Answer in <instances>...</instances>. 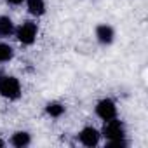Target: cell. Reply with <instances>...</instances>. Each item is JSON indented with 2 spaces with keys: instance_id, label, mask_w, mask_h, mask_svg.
Wrapping results in <instances>:
<instances>
[{
  "instance_id": "cell-1",
  "label": "cell",
  "mask_w": 148,
  "mask_h": 148,
  "mask_svg": "<svg viewBox=\"0 0 148 148\" xmlns=\"http://www.w3.org/2000/svg\"><path fill=\"white\" fill-rule=\"evenodd\" d=\"M0 94L9 99H16L21 94L19 82L14 77H0Z\"/></svg>"
},
{
  "instance_id": "cell-2",
  "label": "cell",
  "mask_w": 148,
  "mask_h": 148,
  "mask_svg": "<svg viewBox=\"0 0 148 148\" xmlns=\"http://www.w3.org/2000/svg\"><path fill=\"white\" fill-rule=\"evenodd\" d=\"M35 37H37V26H35V23H32V21L23 23L21 28L18 30V38H19V42H23V44H26V45L33 44Z\"/></svg>"
},
{
  "instance_id": "cell-3",
  "label": "cell",
  "mask_w": 148,
  "mask_h": 148,
  "mask_svg": "<svg viewBox=\"0 0 148 148\" xmlns=\"http://www.w3.org/2000/svg\"><path fill=\"white\" fill-rule=\"evenodd\" d=\"M103 134L108 138V139H120L124 138V125L119 122V120H106L105 124V129H103Z\"/></svg>"
},
{
  "instance_id": "cell-4",
  "label": "cell",
  "mask_w": 148,
  "mask_h": 148,
  "mask_svg": "<svg viewBox=\"0 0 148 148\" xmlns=\"http://www.w3.org/2000/svg\"><path fill=\"white\" fill-rule=\"evenodd\" d=\"M96 112H98V115H99L103 120L115 119V115H117V108H115L113 101H110V99H103V101H99L98 106H96Z\"/></svg>"
},
{
  "instance_id": "cell-5",
  "label": "cell",
  "mask_w": 148,
  "mask_h": 148,
  "mask_svg": "<svg viewBox=\"0 0 148 148\" xmlns=\"http://www.w3.org/2000/svg\"><path fill=\"white\" fill-rule=\"evenodd\" d=\"M80 141H82L86 146H94V145H98V141H99V134H98L96 129L86 127V129L80 132Z\"/></svg>"
},
{
  "instance_id": "cell-6",
  "label": "cell",
  "mask_w": 148,
  "mask_h": 148,
  "mask_svg": "<svg viewBox=\"0 0 148 148\" xmlns=\"http://www.w3.org/2000/svg\"><path fill=\"white\" fill-rule=\"evenodd\" d=\"M96 35H98V40H99L101 44H110V42L113 40V30H112L110 26H106V25L98 26Z\"/></svg>"
},
{
  "instance_id": "cell-7",
  "label": "cell",
  "mask_w": 148,
  "mask_h": 148,
  "mask_svg": "<svg viewBox=\"0 0 148 148\" xmlns=\"http://www.w3.org/2000/svg\"><path fill=\"white\" fill-rule=\"evenodd\" d=\"M28 9H30V12L35 14V16L44 14V9H45L44 0H30V2H28Z\"/></svg>"
},
{
  "instance_id": "cell-8",
  "label": "cell",
  "mask_w": 148,
  "mask_h": 148,
  "mask_svg": "<svg viewBox=\"0 0 148 148\" xmlns=\"http://www.w3.org/2000/svg\"><path fill=\"white\" fill-rule=\"evenodd\" d=\"M28 143H30V136H28L26 132H16V134L12 136V145L18 146V148L26 146Z\"/></svg>"
},
{
  "instance_id": "cell-9",
  "label": "cell",
  "mask_w": 148,
  "mask_h": 148,
  "mask_svg": "<svg viewBox=\"0 0 148 148\" xmlns=\"http://www.w3.org/2000/svg\"><path fill=\"white\" fill-rule=\"evenodd\" d=\"M12 33V21L9 18H0V37H7Z\"/></svg>"
},
{
  "instance_id": "cell-10",
  "label": "cell",
  "mask_w": 148,
  "mask_h": 148,
  "mask_svg": "<svg viewBox=\"0 0 148 148\" xmlns=\"http://www.w3.org/2000/svg\"><path fill=\"white\" fill-rule=\"evenodd\" d=\"M63 112H64V106H61V105H58V103H51V105L47 106V113H49L51 117H59V115H63Z\"/></svg>"
},
{
  "instance_id": "cell-11",
  "label": "cell",
  "mask_w": 148,
  "mask_h": 148,
  "mask_svg": "<svg viewBox=\"0 0 148 148\" xmlns=\"http://www.w3.org/2000/svg\"><path fill=\"white\" fill-rule=\"evenodd\" d=\"M12 58V49L7 44H0V61H9Z\"/></svg>"
},
{
  "instance_id": "cell-12",
  "label": "cell",
  "mask_w": 148,
  "mask_h": 148,
  "mask_svg": "<svg viewBox=\"0 0 148 148\" xmlns=\"http://www.w3.org/2000/svg\"><path fill=\"white\" fill-rule=\"evenodd\" d=\"M7 2H9V4H21L23 0H7Z\"/></svg>"
},
{
  "instance_id": "cell-13",
  "label": "cell",
  "mask_w": 148,
  "mask_h": 148,
  "mask_svg": "<svg viewBox=\"0 0 148 148\" xmlns=\"http://www.w3.org/2000/svg\"><path fill=\"white\" fill-rule=\"evenodd\" d=\"M0 146H2V141H0Z\"/></svg>"
}]
</instances>
